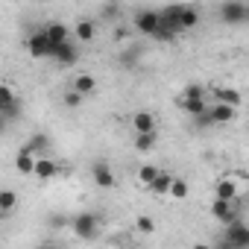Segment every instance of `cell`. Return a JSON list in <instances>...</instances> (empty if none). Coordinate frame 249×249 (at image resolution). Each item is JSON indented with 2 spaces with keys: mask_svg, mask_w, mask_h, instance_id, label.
I'll list each match as a JSON object with an SVG mask.
<instances>
[{
  "mask_svg": "<svg viewBox=\"0 0 249 249\" xmlns=\"http://www.w3.org/2000/svg\"><path fill=\"white\" fill-rule=\"evenodd\" d=\"M71 229H73V234H76L79 240H94V237L100 234V220H97L94 211H79V214L71 220Z\"/></svg>",
  "mask_w": 249,
  "mask_h": 249,
  "instance_id": "cell-1",
  "label": "cell"
},
{
  "mask_svg": "<svg viewBox=\"0 0 249 249\" xmlns=\"http://www.w3.org/2000/svg\"><path fill=\"white\" fill-rule=\"evenodd\" d=\"M211 217H214V220H220L223 226H231V223H237V220H240V202H237V199H234V202L214 199V202H211Z\"/></svg>",
  "mask_w": 249,
  "mask_h": 249,
  "instance_id": "cell-2",
  "label": "cell"
},
{
  "mask_svg": "<svg viewBox=\"0 0 249 249\" xmlns=\"http://www.w3.org/2000/svg\"><path fill=\"white\" fill-rule=\"evenodd\" d=\"M27 50H30V56H36V59H53V56H56V44L47 38L44 30L27 38Z\"/></svg>",
  "mask_w": 249,
  "mask_h": 249,
  "instance_id": "cell-3",
  "label": "cell"
},
{
  "mask_svg": "<svg viewBox=\"0 0 249 249\" xmlns=\"http://www.w3.org/2000/svg\"><path fill=\"white\" fill-rule=\"evenodd\" d=\"M223 240H226L231 249H249V226H246L243 220H237V223L226 226Z\"/></svg>",
  "mask_w": 249,
  "mask_h": 249,
  "instance_id": "cell-4",
  "label": "cell"
},
{
  "mask_svg": "<svg viewBox=\"0 0 249 249\" xmlns=\"http://www.w3.org/2000/svg\"><path fill=\"white\" fill-rule=\"evenodd\" d=\"M220 18L226 24H246L249 21V6L243 0H229V3L220 6Z\"/></svg>",
  "mask_w": 249,
  "mask_h": 249,
  "instance_id": "cell-5",
  "label": "cell"
},
{
  "mask_svg": "<svg viewBox=\"0 0 249 249\" xmlns=\"http://www.w3.org/2000/svg\"><path fill=\"white\" fill-rule=\"evenodd\" d=\"M161 27V12H138L135 15V30L141 36H156V30Z\"/></svg>",
  "mask_w": 249,
  "mask_h": 249,
  "instance_id": "cell-6",
  "label": "cell"
},
{
  "mask_svg": "<svg viewBox=\"0 0 249 249\" xmlns=\"http://www.w3.org/2000/svg\"><path fill=\"white\" fill-rule=\"evenodd\" d=\"M91 179H94L97 188H114V173L108 170L106 161H97V164L91 167Z\"/></svg>",
  "mask_w": 249,
  "mask_h": 249,
  "instance_id": "cell-7",
  "label": "cell"
},
{
  "mask_svg": "<svg viewBox=\"0 0 249 249\" xmlns=\"http://www.w3.org/2000/svg\"><path fill=\"white\" fill-rule=\"evenodd\" d=\"M44 33H47V38H50L56 47H62V44L71 41V30H68L65 24H59V21H50V24L44 27Z\"/></svg>",
  "mask_w": 249,
  "mask_h": 249,
  "instance_id": "cell-8",
  "label": "cell"
},
{
  "mask_svg": "<svg viewBox=\"0 0 249 249\" xmlns=\"http://www.w3.org/2000/svg\"><path fill=\"white\" fill-rule=\"evenodd\" d=\"M36 164H38V159H36L27 147H21V150H18V156H15V170H18V173H24V176H27V173H33V176H36Z\"/></svg>",
  "mask_w": 249,
  "mask_h": 249,
  "instance_id": "cell-9",
  "label": "cell"
},
{
  "mask_svg": "<svg viewBox=\"0 0 249 249\" xmlns=\"http://www.w3.org/2000/svg\"><path fill=\"white\" fill-rule=\"evenodd\" d=\"M214 199L234 202V199H237V182H234V179H220V182L214 185Z\"/></svg>",
  "mask_w": 249,
  "mask_h": 249,
  "instance_id": "cell-10",
  "label": "cell"
},
{
  "mask_svg": "<svg viewBox=\"0 0 249 249\" xmlns=\"http://www.w3.org/2000/svg\"><path fill=\"white\" fill-rule=\"evenodd\" d=\"M132 126H135V135H150V132H156V117L150 111H138L132 117Z\"/></svg>",
  "mask_w": 249,
  "mask_h": 249,
  "instance_id": "cell-11",
  "label": "cell"
},
{
  "mask_svg": "<svg viewBox=\"0 0 249 249\" xmlns=\"http://www.w3.org/2000/svg\"><path fill=\"white\" fill-rule=\"evenodd\" d=\"M73 36H76V41L88 44V41H94V36H97V24H94V21H88V18H82V21H76Z\"/></svg>",
  "mask_w": 249,
  "mask_h": 249,
  "instance_id": "cell-12",
  "label": "cell"
},
{
  "mask_svg": "<svg viewBox=\"0 0 249 249\" xmlns=\"http://www.w3.org/2000/svg\"><path fill=\"white\" fill-rule=\"evenodd\" d=\"M73 91H76L79 97H88V94L97 91V79H94L91 73H76V76H73Z\"/></svg>",
  "mask_w": 249,
  "mask_h": 249,
  "instance_id": "cell-13",
  "label": "cell"
},
{
  "mask_svg": "<svg viewBox=\"0 0 249 249\" xmlns=\"http://www.w3.org/2000/svg\"><path fill=\"white\" fill-rule=\"evenodd\" d=\"M208 111H211V120L214 123H231L237 117V108L234 106H223V103H214Z\"/></svg>",
  "mask_w": 249,
  "mask_h": 249,
  "instance_id": "cell-14",
  "label": "cell"
},
{
  "mask_svg": "<svg viewBox=\"0 0 249 249\" xmlns=\"http://www.w3.org/2000/svg\"><path fill=\"white\" fill-rule=\"evenodd\" d=\"M173 182H176V176H170L167 170H161L159 176H156V182L147 188L150 194H156V196H164V194H170V188H173Z\"/></svg>",
  "mask_w": 249,
  "mask_h": 249,
  "instance_id": "cell-15",
  "label": "cell"
},
{
  "mask_svg": "<svg viewBox=\"0 0 249 249\" xmlns=\"http://www.w3.org/2000/svg\"><path fill=\"white\" fill-rule=\"evenodd\" d=\"M59 65H65V68H71V65H76V59H79V53H76V47L68 41V44H62V47H56V56H53Z\"/></svg>",
  "mask_w": 249,
  "mask_h": 249,
  "instance_id": "cell-16",
  "label": "cell"
},
{
  "mask_svg": "<svg viewBox=\"0 0 249 249\" xmlns=\"http://www.w3.org/2000/svg\"><path fill=\"white\" fill-rule=\"evenodd\" d=\"M199 24V12L194 6H179V30H191Z\"/></svg>",
  "mask_w": 249,
  "mask_h": 249,
  "instance_id": "cell-17",
  "label": "cell"
},
{
  "mask_svg": "<svg viewBox=\"0 0 249 249\" xmlns=\"http://www.w3.org/2000/svg\"><path fill=\"white\" fill-rule=\"evenodd\" d=\"M211 94H214V100L223 103V106H234V108L240 106V94H237L234 88H214Z\"/></svg>",
  "mask_w": 249,
  "mask_h": 249,
  "instance_id": "cell-18",
  "label": "cell"
},
{
  "mask_svg": "<svg viewBox=\"0 0 249 249\" xmlns=\"http://www.w3.org/2000/svg\"><path fill=\"white\" fill-rule=\"evenodd\" d=\"M56 173H59V164H56L53 159H38V164H36V176H38V179L47 182V179H53Z\"/></svg>",
  "mask_w": 249,
  "mask_h": 249,
  "instance_id": "cell-19",
  "label": "cell"
},
{
  "mask_svg": "<svg viewBox=\"0 0 249 249\" xmlns=\"http://www.w3.org/2000/svg\"><path fill=\"white\" fill-rule=\"evenodd\" d=\"M182 108H185V111H188V114L196 120V117H202V114H205L211 106H208L205 100H182Z\"/></svg>",
  "mask_w": 249,
  "mask_h": 249,
  "instance_id": "cell-20",
  "label": "cell"
},
{
  "mask_svg": "<svg viewBox=\"0 0 249 249\" xmlns=\"http://www.w3.org/2000/svg\"><path fill=\"white\" fill-rule=\"evenodd\" d=\"M18 103V94H15V85L12 82H3L0 85V108H9Z\"/></svg>",
  "mask_w": 249,
  "mask_h": 249,
  "instance_id": "cell-21",
  "label": "cell"
},
{
  "mask_svg": "<svg viewBox=\"0 0 249 249\" xmlns=\"http://www.w3.org/2000/svg\"><path fill=\"white\" fill-rule=\"evenodd\" d=\"M15 202H18V196H15V191H0V211H3V217H9L12 214V208H15Z\"/></svg>",
  "mask_w": 249,
  "mask_h": 249,
  "instance_id": "cell-22",
  "label": "cell"
},
{
  "mask_svg": "<svg viewBox=\"0 0 249 249\" xmlns=\"http://www.w3.org/2000/svg\"><path fill=\"white\" fill-rule=\"evenodd\" d=\"M159 173H161L159 167H153V164H144V167L138 170V182H144V185L150 188V185L156 182V176H159Z\"/></svg>",
  "mask_w": 249,
  "mask_h": 249,
  "instance_id": "cell-23",
  "label": "cell"
},
{
  "mask_svg": "<svg viewBox=\"0 0 249 249\" xmlns=\"http://www.w3.org/2000/svg\"><path fill=\"white\" fill-rule=\"evenodd\" d=\"M156 147V132H150V135H135V150L138 153H147V150H153Z\"/></svg>",
  "mask_w": 249,
  "mask_h": 249,
  "instance_id": "cell-24",
  "label": "cell"
},
{
  "mask_svg": "<svg viewBox=\"0 0 249 249\" xmlns=\"http://www.w3.org/2000/svg\"><path fill=\"white\" fill-rule=\"evenodd\" d=\"M205 94H208V91H205L202 85H188V88L182 91V100H205Z\"/></svg>",
  "mask_w": 249,
  "mask_h": 249,
  "instance_id": "cell-25",
  "label": "cell"
},
{
  "mask_svg": "<svg viewBox=\"0 0 249 249\" xmlns=\"http://www.w3.org/2000/svg\"><path fill=\"white\" fill-rule=\"evenodd\" d=\"M170 196L173 199H188V182L185 179H176L173 188H170Z\"/></svg>",
  "mask_w": 249,
  "mask_h": 249,
  "instance_id": "cell-26",
  "label": "cell"
},
{
  "mask_svg": "<svg viewBox=\"0 0 249 249\" xmlns=\"http://www.w3.org/2000/svg\"><path fill=\"white\" fill-rule=\"evenodd\" d=\"M135 229H138L141 234H153V231H156V223H153V217H144V214H141V217L135 220Z\"/></svg>",
  "mask_w": 249,
  "mask_h": 249,
  "instance_id": "cell-27",
  "label": "cell"
},
{
  "mask_svg": "<svg viewBox=\"0 0 249 249\" xmlns=\"http://www.w3.org/2000/svg\"><path fill=\"white\" fill-rule=\"evenodd\" d=\"M173 36H176V33H173V30H167V27L161 24V27L156 30V36H153V38H156V41H164V44H167V41H173Z\"/></svg>",
  "mask_w": 249,
  "mask_h": 249,
  "instance_id": "cell-28",
  "label": "cell"
},
{
  "mask_svg": "<svg viewBox=\"0 0 249 249\" xmlns=\"http://www.w3.org/2000/svg\"><path fill=\"white\" fill-rule=\"evenodd\" d=\"M79 103H82V97H79L76 91H68V94H65V106H68V108H76Z\"/></svg>",
  "mask_w": 249,
  "mask_h": 249,
  "instance_id": "cell-29",
  "label": "cell"
},
{
  "mask_svg": "<svg viewBox=\"0 0 249 249\" xmlns=\"http://www.w3.org/2000/svg\"><path fill=\"white\" fill-rule=\"evenodd\" d=\"M44 144H47V138H44V135H33V141L27 144V150H30V153H36V150H41Z\"/></svg>",
  "mask_w": 249,
  "mask_h": 249,
  "instance_id": "cell-30",
  "label": "cell"
},
{
  "mask_svg": "<svg viewBox=\"0 0 249 249\" xmlns=\"http://www.w3.org/2000/svg\"><path fill=\"white\" fill-rule=\"evenodd\" d=\"M138 53H141V50H129V53H123V56H120V62L126 65V68H132V65H135V56H138Z\"/></svg>",
  "mask_w": 249,
  "mask_h": 249,
  "instance_id": "cell-31",
  "label": "cell"
},
{
  "mask_svg": "<svg viewBox=\"0 0 249 249\" xmlns=\"http://www.w3.org/2000/svg\"><path fill=\"white\" fill-rule=\"evenodd\" d=\"M196 126H214V120H211V111H205L202 117H196Z\"/></svg>",
  "mask_w": 249,
  "mask_h": 249,
  "instance_id": "cell-32",
  "label": "cell"
},
{
  "mask_svg": "<svg viewBox=\"0 0 249 249\" xmlns=\"http://www.w3.org/2000/svg\"><path fill=\"white\" fill-rule=\"evenodd\" d=\"M50 223H53V226H56V229H59V226H65V223H68V220H65V217H53V220H50Z\"/></svg>",
  "mask_w": 249,
  "mask_h": 249,
  "instance_id": "cell-33",
  "label": "cell"
},
{
  "mask_svg": "<svg viewBox=\"0 0 249 249\" xmlns=\"http://www.w3.org/2000/svg\"><path fill=\"white\" fill-rule=\"evenodd\" d=\"M191 249H214V246H208V243H194Z\"/></svg>",
  "mask_w": 249,
  "mask_h": 249,
  "instance_id": "cell-34",
  "label": "cell"
},
{
  "mask_svg": "<svg viewBox=\"0 0 249 249\" xmlns=\"http://www.w3.org/2000/svg\"><path fill=\"white\" fill-rule=\"evenodd\" d=\"M41 249H62V246H59V243H44Z\"/></svg>",
  "mask_w": 249,
  "mask_h": 249,
  "instance_id": "cell-35",
  "label": "cell"
}]
</instances>
